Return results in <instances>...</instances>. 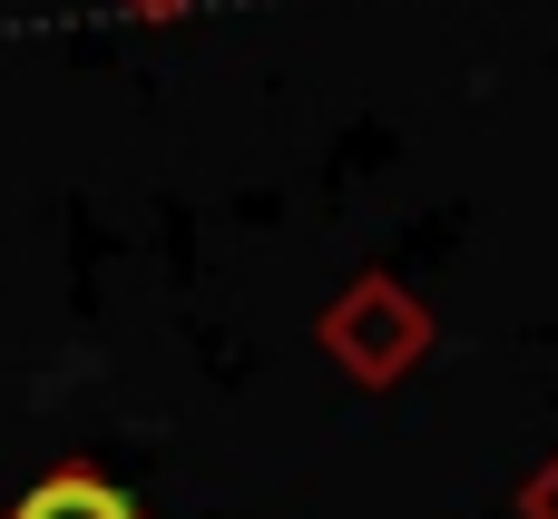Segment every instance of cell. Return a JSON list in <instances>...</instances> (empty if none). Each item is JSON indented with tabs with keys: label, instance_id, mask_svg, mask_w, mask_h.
Segmentation results:
<instances>
[{
	"label": "cell",
	"instance_id": "7a4b0ae2",
	"mask_svg": "<svg viewBox=\"0 0 558 519\" xmlns=\"http://www.w3.org/2000/svg\"><path fill=\"white\" fill-rule=\"evenodd\" d=\"M530 519H558V471H549V481H530Z\"/></svg>",
	"mask_w": 558,
	"mask_h": 519
},
{
	"label": "cell",
	"instance_id": "6da1fadb",
	"mask_svg": "<svg viewBox=\"0 0 558 519\" xmlns=\"http://www.w3.org/2000/svg\"><path fill=\"white\" fill-rule=\"evenodd\" d=\"M10 519H137V500L118 491V481H98V471H39L20 500H10Z\"/></svg>",
	"mask_w": 558,
	"mask_h": 519
}]
</instances>
